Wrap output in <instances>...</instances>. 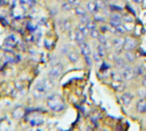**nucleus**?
<instances>
[{"mask_svg": "<svg viewBox=\"0 0 146 131\" xmlns=\"http://www.w3.org/2000/svg\"><path fill=\"white\" fill-rule=\"evenodd\" d=\"M77 29L79 31H81L83 34H85V35H87L88 33H89V30H88V28L86 27V25L85 24H83V23H81V24H79L77 26Z\"/></svg>", "mask_w": 146, "mask_h": 131, "instance_id": "22", "label": "nucleus"}, {"mask_svg": "<svg viewBox=\"0 0 146 131\" xmlns=\"http://www.w3.org/2000/svg\"><path fill=\"white\" fill-rule=\"evenodd\" d=\"M126 59L125 58H121V57H119V58H117L115 60V63H116V66L117 67H121V68H125L126 67Z\"/></svg>", "mask_w": 146, "mask_h": 131, "instance_id": "19", "label": "nucleus"}, {"mask_svg": "<svg viewBox=\"0 0 146 131\" xmlns=\"http://www.w3.org/2000/svg\"><path fill=\"white\" fill-rule=\"evenodd\" d=\"M42 83H43V85H44L45 88H46L47 91L53 89V87L55 86L54 80H53V78H51V77H49V78H44L42 80Z\"/></svg>", "mask_w": 146, "mask_h": 131, "instance_id": "8", "label": "nucleus"}, {"mask_svg": "<svg viewBox=\"0 0 146 131\" xmlns=\"http://www.w3.org/2000/svg\"><path fill=\"white\" fill-rule=\"evenodd\" d=\"M46 93H47V90L44 87V85H43L42 81H40V82H38L35 85V88H34V90H33V95H34L35 98H41V97L44 96Z\"/></svg>", "mask_w": 146, "mask_h": 131, "instance_id": "3", "label": "nucleus"}, {"mask_svg": "<svg viewBox=\"0 0 146 131\" xmlns=\"http://www.w3.org/2000/svg\"><path fill=\"white\" fill-rule=\"evenodd\" d=\"M98 40H99V43L100 44H102V45H105L106 44V42H107V41H106V38H105V36H103V35H101L100 34L99 36H98Z\"/></svg>", "mask_w": 146, "mask_h": 131, "instance_id": "31", "label": "nucleus"}, {"mask_svg": "<svg viewBox=\"0 0 146 131\" xmlns=\"http://www.w3.org/2000/svg\"><path fill=\"white\" fill-rule=\"evenodd\" d=\"M124 58L126 59L127 62H132V61L135 60V55L131 51H126L125 54H124Z\"/></svg>", "mask_w": 146, "mask_h": 131, "instance_id": "18", "label": "nucleus"}, {"mask_svg": "<svg viewBox=\"0 0 146 131\" xmlns=\"http://www.w3.org/2000/svg\"><path fill=\"white\" fill-rule=\"evenodd\" d=\"M133 2H135V3H138V4H140V3H142L143 2V0H132Z\"/></svg>", "mask_w": 146, "mask_h": 131, "instance_id": "38", "label": "nucleus"}, {"mask_svg": "<svg viewBox=\"0 0 146 131\" xmlns=\"http://www.w3.org/2000/svg\"><path fill=\"white\" fill-rule=\"evenodd\" d=\"M136 109L139 113L146 112V98H141L136 104Z\"/></svg>", "mask_w": 146, "mask_h": 131, "instance_id": "6", "label": "nucleus"}, {"mask_svg": "<svg viewBox=\"0 0 146 131\" xmlns=\"http://www.w3.org/2000/svg\"><path fill=\"white\" fill-rule=\"evenodd\" d=\"M63 69H64L63 65L61 64V63H57V64H55L54 66L51 67V69L49 70V73H48L49 77H51V78H53V79L59 78V77L62 75Z\"/></svg>", "mask_w": 146, "mask_h": 131, "instance_id": "2", "label": "nucleus"}, {"mask_svg": "<svg viewBox=\"0 0 146 131\" xmlns=\"http://www.w3.org/2000/svg\"><path fill=\"white\" fill-rule=\"evenodd\" d=\"M133 100V95L131 93H123L121 95V101L124 105H129L131 101Z\"/></svg>", "mask_w": 146, "mask_h": 131, "instance_id": "10", "label": "nucleus"}, {"mask_svg": "<svg viewBox=\"0 0 146 131\" xmlns=\"http://www.w3.org/2000/svg\"><path fill=\"white\" fill-rule=\"evenodd\" d=\"M68 2L71 3L73 7H76V6H79L80 0H68Z\"/></svg>", "mask_w": 146, "mask_h": 131, "instance_id": "33", "label": "nucleus"}, {"mask_svg": "<svg viewBox=\"0 0 146 131\" xmlns=\"http://www.w3.org/2000/svg\"><path fill=\"white\" fill-rule=\"evenodd\" d=\"M86 27L88 28V30H92V29H94V28H96V23H95V21H92L91 19H90L89 21H88L87 23H86Z\"/></svg>", "mask_w": 146, "mask_h": 131, "instance_id": "26", "label": "nucleus"}, {"mask_svg": "<svg viewBox=\"0 0 146 131\" xmlns=\"http://www.w3.org/2000/svg\"><path fill=\"white\" fill-rule=\"evenodd\" d=\"M112 10H116V11H121L122 8H120V7H117V6H111Z\"/></svg>", "mask_w": 146, "mask_h": 131, "instance_id": "37", "label": "nucleus"}, {"mask_svg": "<svg viewBox=\"0 0 146 131\" xmlns=\"http://www.w3.org/2000/svg\"><path fill=\"white\" fill-rule=\"evenodd\" d=\"M134 71H135V75H144L146 72V69L144 64H140L136 68H134Z\"/></svg>", "mask_w": 146, "mask_h": 131, "instance_id": "17", "label": "nucleus"}, {"mask_svg": "<svg viewBox=\"0 0 146 131\" xmlns=\"http://www.w3.org/2000/svg\"><path fill=\"white\" fill-rule=\"evenodd\" d=\"M47 105L53 111H62L65 105L62 98L58 95H51L47 99Z\"/></svg>", "mask_w": 146, "mask_h": 131, "instance_id": "1", "label": "nucleus"}, {"mask_svg": "<svg viewBox=\"0 0 146 131\" xmlns=\"http://www.w3.org/2000/svg\"><path fill=\"white\" fill-rule=\"evenodd\" d=\"M110 19H112V20H119V21L122 20L121 16H120L119 14H116V13H113V14L111 15V18Z\"/></svg>", "mask_w": 146, "mask_h": 131, "instance_id": "34", "label": "nucleus"}, {"mask_svg": "<svg viewBox=\"0 0 146 131\" xmlns=\"http://www.w3.org/2000/svg\"><path fill=\"white\" fill-rule=\"evenodd\" d=\"M112 87L115 89L116 91H123L125 88V85H124L123 81H113L112 82Z\"/></svg>", "mask_w": 146, "mask_h": 131, "instance_id": "12", "label": "nucleus"}, {"mask_svg": "<svg viewBox=\"0 0 146 131\" xmlns=\"http://www.w3.org/2000/svg\"><path fill=\"white\" fill-rule=\"evenodd\" d=\"M79 46H80V49H81V53L84 55V56L91 55V48H90V46L85 42V41L80 43Z\"/></svg>", "mask_w": 146, "mask_h": 131, "instance_id": "7", "label": "nucleus"}, {"mask_svg": "<svg viewBox=\"0 0 146 131\" xmlns=\"http://www.w3.org/2000/svg\"><path fill=\"white\" fill-rule=\"evenodd\" d=\"M142 84H143V85H144V86H145V87H146V77H145V78H144V79H143V81H142Z\"/></svg>", "mask_w": 146, "mask_h": 131, "instance_id": "39", "label": "nucleus"}, {"mask_svg": "<svg viewBox=\"0 0 146 131\" xmlns=\"http://www.w3.org/2000/svg\"><path fill=\"white\" fill-rule=\"evenodd\" d=\"M75 13L76 15H78V16H83V15L87 14V12H86V10L84 8H82V7H79V6H76L75 7Z\"/></svg>", "mask_w": 146, "mask_h": 131, "instance_id": "21", "label": "nucleus"}, {"mask_svg": "<svg viewBox=\"0 0 146 131\" xmlns=\"http://www.w3.org/2000/svg\"><path fill=\"white\" fill-rule=\"evenodd\" d=\"M96 6H97L98 9H104L105 8V2L103 0H95Z\"/></svg>", "mask_w": 146, "mask_h": 131, "instance_id": "27", "label": "nucleus"}, {"mask_svg": "<svg viewBox=\"0 0 146 131\" xmlns=\"http://www.w3.org/2000/svg\"><path fill=\"white\" fill-rule=\"evenodd\" d=\"M105 45H102V44H99L98 45V47H97V52H98V54L101 56V58H103L104 56L106 55V50H105Z\"/></svg>", "mask_w": 146, "mask_h": 131, "instance_id": "20", "label": "nucleus"}, {"mask_svg": "<svg viewBox=\"0 0 146 131\" xmlns=\"http://www.w3.org/2000/svg\"><path fill=\"white\" fill-rule=\"evenodd\" d=\"M137 46V42L134 38L131 37H127L124 39V44H123V50L124 51H132L135 47Z\"/></svg>", "mask_w": 146, "mask_h": 131, "instance_id": "4", "label": "nucleus"}, {"mask_svg": "<svg viewBox=\"0 0 146 131\" xmlns=\"http://www.w3.org/2000/svg\"><path fill=\"white\" fill-rule=\"evenodd\" d=\"M71 23H70V21H68V20H65L64 21V29L65 30H69V29L71 28Z\"/></svg>", "mask_w": 146, "mask_h": 131, "instance_id": "35", "label": "nucleus"}, {"mask_svg": "<svg viewBox=\"0 0 146 131\" xmlns=\"http://www.w3.org/2000/svg\"><path fill=\"white\" fill-rule=\"evenodd\" d=\"M122 76H123L124 80H131V79L134 78L135 76V71H134V68H131V67H125L123 69V71L121 72Z\"/></svg>", "mask_w": 146, "mask_h": 131, "instance_id": "5", "label": "nucleus"}, {"mask_svg": "<svg viewBox=\"0 0 146 131\" xmlns=\"http://www.w3.org/2000/svg\"><path fill=\"white\" fill-rule=\"evenodd\" d=\"M93 60L96 61V62H99V61L101 60V56L98 54L97 51H95V52L93 53Z\"/></svg>", "mask_w": 146, "mask_h": 131, "instance_id": "32", "label": "nucleus"}, {"mask_svg": "<svg viewBox=\"0 0 146 131\" xmlns=\"http://www.w3.org/2000/svg\"><path fill=\"white\" fill-rule=\"evenodd\" d=\"M67 56H68V59L71 61V62H77L78 60H79V56H78V54L76 52H74V51H70V52L67 54Z\"/></svg>", "mask_w": 146, "mask_h": 131, "instance_id": "16", "label": "nucleus"}, {"mask_svg": "<svg viewBox=\"0 0 146 131\" xmlns=\"http://www.w3.org/2000/svg\"><path fill=\"white\" fill-rule=\"evenodd\" d=\"M24 115V109L22 108L21 106H19L18 108H16L14 111H13V117L15 119H19Z\"/></svg>", "mask_w": 146, "mask_h": 131, "instance_id": "14", "label": "nucleus"}, {"mask_svg": "<svg viewBox=\"0 0 146 131\" xmlns=\"http://www.w3.org/2000/svg\"><path fill=\"white\" fill-rule=\"evenodd\" d=\"M86 9H87L90 13H93V14H95V13L99 10V9L97 8V6H96L95 1H89V2H87V4H86Z\"/></svg>", "mask_w": 146, "mask_h": 131, "instance_id": "11", "label": "nucleus"}, {"mask_svg": "<svg viewBox=\"0 0 146 131\" xmlns=\"http://www.w3.org/2000/svg\"><path fill=\"white\" fill-rule=\"evenodd\" d=\"M89 20H90V17L88 16L87 14L83 15V16H80V21H81V23H83V24H86Z\"/></svg>", "mask_w": 146, "mask_h": 131, "instance_id": "30", "label": "nucleus"}, {"mask_svg": "<svg viewBox=\"0 0 146 131\" xmlns=\"http://www.w3.org/2000/svg\"><path fill=\"white\" fill-rule=\"evenodd\" d=\"M72 8H73L72 4H71V3H69L68 1H65L64 3H62V9L64 11H70Z\"/></svg>", "mask_w": 146, "mask_h": 131, "instance_id": "25", "label": "nucleus"}, {"mask_svg": "<svg viewBox=\"0 0 146 131\" xmlns=\"http://www.w3.org/2000/svg\"><path fill=\"white\" fill-rule=\"evenodd\" d=\"M85 34H83V33L81 32V31H79L77 29V30L75 31V41L78 43V44H80L81 42H84L85 41Z\"/></svg>", "mask_w": 146, "mask_h": 131, "instance_id": "13", "label": "nucleus"}, {"mask_svg": "<svg viewBox=\"0 0 146 131\" xmlns=\"http://www.w3.org/2000/svg\"><path fill=\"white\" fill-rule=\"evenodd\" d=\"M84 57H85L86 64L89 65V66H91V65H92V61H91V57H90V55H87V56H84Z\"/></svg>", "mask_w": 146, "mask_h": 131, "instance_id": "36", "label": "nucleus"}, {"mask_svg": "<svg viewBox=\"0 0 146 131\" xmlns=\"http://www.w3.org/2000/svg\"><path fill=\"white\" fill-rule=\"evenodd\" d=\"M30 124L32 125V126H39V125L43 124V120L40 118H33L32 120H31Z\"/></svg>", "mask_w": 146, "mask_h": 131, "instance_id": "24", "label": "nucleus"}, {"mask_svg": "<svg viewBox=\"0 0 146 131\" xmlns=\"http://www.w3.org/2000/svg\"><path fill=\"white\" fill-rule=\"evenodd\" d=\"M122 20H124L125 22H127V23H132L133 22V17L131 16V15H128V14H126V15H123V17H122Z\"/></svg>", "mask_w": 146, "mask_h": 131, "instance_id": "29", "label": "nucleus"}, {"mask_svg": "<svg viewBox=\"0 0 146 131\" xmlns=\"http://www.w3.org/2000/svg\"><path fill=\"white\" fill-rule=\"evenodd\" d=\"M123 44H124V39L120 38V37L112 40V46H113V48L116 49V50H120L121 48H123Z\"/></svg>", "mask_w": 146, "mask_h": 131, "instance_id": "9", "label": "nucleus"}, {"mask_svg": "<svg viewBox=\"0 0 146 131\" xmlns=\"http://www.w3.org/2000/svg\"><path fill=\"white\" fill-rule=\"evenodd\" d=\"M112 31H114V34H124L126 32V29L123 25H118L116 27H112Z\"/></svg>", "mask_w": 146, "mask_h": 131, "instance_id": "15", "label": "nucleus"}, {"mask_svg": "<svg viewBox=\"0 0 146 131\" xmlns=\"http://www.w3.org/2000/svg\"><path fill=\"white\" fill-rule=\"evenodd\" d=\"M112 79H113V81H123V76L121 73L114 72L112 73Z\"/></svg>", "mask_w": 146, "mask_h": 131, "instance_id": "23", "label": "nucleus"}, {"mask_svg": "<svg viewBox=\"0 0 146 131\" xmlns=\"http://www.w3.org/2000/svg\"><path fill=\"white\" fill-rule=\"evenodd\" d=\"M89 34L91 35L93 38H98V36L100 35V32L96 28H94V29H92V30L89 31Z\"/></svg>", "mask_w": 146, "mask_h": 131, "instance_id": "28", "label": "nucleus"}]
</instances>
